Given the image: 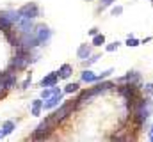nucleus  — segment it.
Listing matches in <instances>:
<instances>
[{
    "instance_id": "nucleus-1",
    "label": "nucleus",
    "mask_w": 153,
    "mask_h": 142,
    "mask_svg": "<svg viewBox=\"0 0 153 142\" xmlns=\"http://www.w3.org/2000/svg\"><path fill=\"white\" fill-rule=\"evenodd\" d=\"M75 106H76V100H73V101H66L64 105H61V108H57V110L48 117V119H50V123L55 126V124H57L59 121H62V119H64V117H66V115L75 108Z\"/></svg>"
},
{
    "instance_id": "nucleus-2",
    "label": "nucleus",
    "mask_w": 153,
    "mask_h": 142,
    "mask_svg": "<svg viewBox=\"0 0 153 142\" xmlns=\"http://www.w3.org/2000/svg\"><path fill=\"white\" fill-rule=\"evenodd\" d=\"M114 87V84L112 82H102V84H98L94 89H89V91H84L80 96H78V103H82L84 100H89V98H93V96H96V94H102V92H105V91H109V89H112Z\"/></svg>"
},
{
    "instance_id": "nucleus-3",
    "label": "nucleus",
    "mask_w": 153,
    "mask_h": 142,
    "mask_svg": "<svg viewBox=\"0 0 153 142\" xmlns=\"http://www.w3.org/2000/svg\"><path fill=\"white\" fill-rule=\"evenodd\" d=\"M18 13H20V16H23V18H30V20H32V18H36V16L39 14V9H38V5H36L34 2H29V4H25Z\"/></svg>"
},
{
    "instance_id": "nucleus-4",
    "label": "nucleus",
    "mask_w": 153,
    "mask_h": 142,
    "mask_svg": "<svg viewBox=\"0 0 153 142\" xmlns=\"http://www.w3.org/2000/svg\"><path fill=\"white\" fill-rule=\"evenodd\" d=\"M52 128H53V124L50 123V119H45L38 128H36V132H34V139H45V137L52 132Z\"/></svg>"
},
{
    "instance_id": "nucleus-5",
    "label": "nucleus",
    "mask_w": 153,
    "mask_h": 142,
    "mask_svg": "<svg viewBox=\"0 0 153 142\" xmlns=\"http://www.w3.org/2000/svg\"><path fill=\"white\" fill-rule=\"evenodd\" d=\"M14 84H16V78H14L9 71L0 73V91H2V89H11Z\"/></svg>"
},
{
    "instance_id": "nucleus-6",
    "label": "nucleus",
    "mask_w": 153,
    "mask_h": 142,
    "mask_svg": "<svg viewBox=\"0 0 153 142\" xmlns=\"http://www.w3.org/2000/svg\"><path fill=\"white\" fill-rule=\"evenodd\" d=\"M61 100H62V96H61V92H57V94H53V96L46 98V100L43 101V106H45L46 110H50V108H53V106L59 105V103H61Z\"/></svg>"
},
{
    "instance_id": "nucleus-7",
    "label": "nucleus",
    "mask_w": 153,
    "mask_h": 142,
    "mask_svg": "<svg viewBox=\"0 0 153 142\" xmlns=\"http://www.w3.org/2000/svg\"><path fill=\"white\" fill-rule=\"evenodd\" d=\"M57 80H59V73H50L41 80V87H52L57 84Z\"/></svg>"
},
{
    "instance_id": "nucleus-8",
    "label": "nucleus",
    "mask_w": 153,
    "mask_h": 142,
    "mask_svg": "<svg viewBox=\"0 0 153 142\" xmlns=\"http://www.w3.org/2000/svg\"><path fill=\"white\" fill-rule=\"evenodd\" d=\"M36 37L39 39V43L48 41V37H50V30H48V27H45V25L38 27V30H36Z\"/></svg>"
},
{
    "instance_id": "nucleus-9",
    "label": "nucleus",
    "mask_w": 153,
    "mask_h": 142,
    "mask_svg": "<svg viewBox=\"0 0 153 142\" xmlns=\"http://www.w3.org/2000/svg\"><path fill=\"white\" fill-rule=\"evenodd\" d=\"M139 78H141V75H139L137 71H130L128 75H125V76H123V80H125V82H130V84H137V82H139Z\"/></svg>"
},
{
    "instance_id": "nucleus-10",
    "label": "nucleus",
    "mask_w": 153,
    "mask_h": 142,
    "mask_svg": "<svg viewBox=\"0 0 153 142\" xmlns=\"http://www.w3.org/2000/svg\"><path fill=\"white\" fill-rule=\"evenodd\" d=\"M76 53H78V57H80V59H87V57L91 55V48H89L87 44H80V48H78V52H76Z\"/></svg>"
},
{
    "instance_id": "nucleus-11",
    "label": "nucleus",
    "mask_w": 153,
    "mask_h": 142,
    "mask_svg": "<svg viewBox=\"0 0 153 142\" xmlns=\"http://www.w3.org/2000/svg\"><path fill=\"white\" fill-rule=\"evenodd\" d=\"M11 27H13V23H11V21H9V20L2 14V16H0V30L9 32V30H11Z\"/></svg>"
},
{
    "instance_id": "nucleus-12",
    "label": "nucleus",
    "mask_w": 153,
    "mask_h": 142,
    "mask_svg": "<svg viewBox=\"0 0 153 142\" xmlns=\"http://www.w3.org/2000/svg\"><path fill=\"white\" fill-rule=\"evenodd\" d=\"M82 82H87V84H91V82H96V75L93 73V71L85 70L82 73Z\"/></svg>"
},
{
    "instance_id": "nucleus-13",
    "label": "nucleus",
    "mask_w": 153,
    "mask_h": 142,
    "mask_svg": "<svg viewBox=\"0 0 153 142\" xmlns=\"http://www.w3.org/2000/svg\"><path fill=\"white\" fill-rule=\"evenodd\" d=\"M71 66L70 64H62L61 66V70H59V78H68L70 75H71Z\"/></svg>"
},
{
    "instance_id": "nucleus-14",
    "label": "nucleus",
    "mask_w": 153,
    "mask_h": 142,
    "mask_svg": "<svg viewBox=\"0 0 153 142\" xmlns=\"http://www.w3.org/2000/svg\"><path fill=\"white\" fill-rule=\"evenodd\" d=\"M57 92H61L55 85H52V89H43V92H41V98L43 100H46V98H50V96H53V94H57Z\"/></svg>"
},
{
    "instance_id": "nucleus-15",
    "label": "nucleus",
    "mask_w": 153,
    "mask_h": 142,
    "mask_svg": "<svg viewBox=\"0 0 153 142\" xmlns=\"http://www.w3.org/2000/svg\"><path fill=\"white\" fill-rule=\"evenodd\" d=\"M13 130H14V123H13V121H5V123H4V126H2L4 135H9Z\"/></svg>"
},
{
    "instance_id": "nucleus-16",
    "label": "nucleus",
    "mask_w": 153,
    "mask_h": 142,
    "mask_svg": "<svg viewBox=\"0 0 153 142\" xmlns=\"http://www.w3.org/2000/svg\"><path fill=\"white\" fill-rule=\"evenodd\" d=\"M41 106H43V101H41V100H36V101L32 103V115H39Z\"/></svg>"
},
{
    "instance_id": "nucleus-17",
    "label": "nucleus",
    "mask_w": 153,
    "mask_h": 142,
    "mask_svg": "<svg viewBox=\"0 0 153 142\" xmlns=\"http://www.w3.org/2000/svg\"><path fill=\"white\" fill-rule=\"evenodd\" d=\"M103 43H105V36L103 34H96L93 37V44H94V46H102Z\"/></svg>"
},
{
    "instance_id": "nucleus-18",
    "label": "nucleus",
    "mask_w": 153,
    "mask_h": 142,
    "mask_svg": "<svg viewBox=\"0 0 153 142\" xmlns=\"http://www.w3.org/2000/svg\"><path fill=\"white\" fill-rule=\"evenodd\" d=\"M75 91H78V84H68L66 89H64V92H68V94H71V92H75Z\"/></svg>"
},
{
    "instance_id": "nucleus-19",
    "label": "nucleus",
    "mask_w": 153,
    "mask_h": 142,
    "mask_svg": "<svg viewBox=\"0 0 153 142\" xmlns=\"http://www.w3.org/2000/svg\"><path fill=\"white\" fill-rule=\"evenodd\" d=\"M109 75H112V70H107V71H103L102 75H96V82H98V80H103V78H107Z\"/></svg>"
},
{
    "instance_id": "nucleus-20",
    "label": "nucleus",
    "mask_w": 153,
    "mask_h": 142,
    "mask_svg": "<svg viewBox=\"0 0 153 142\" xmlns=\"http://www.w3.org/2000/svg\"><path fill=\"white\" fill-rule=\"evenodd\" d=\"M126 44H128V46H137L139 41H137L135 37H128V39H126Z\"/></svg>"
},
{
    "instance_id": "nucleus-21",
    "label": "nucleus",
    "mask_w": 153,
    "mask_h": 142,
    "mask_svg": "<svg viewBox=\"0 0 153 142\" xmlns=\"http://www.w3.org/2000/svg\"><path fill=\"white\" fill-rule=\"evenodd\" d=\"M121 13H123V7H121V5H117V7L112 9V14H114V16H119Z\"/></svg>"
},
{
    "instance_id": "nucleus-22",
    "label": "nucleus",
    "mask_w": 153,
    "mask_h": 142,
    "mask_svg": "<svg viewBox=\"0 0 153 142\" xmlns=\"http://www.w3.org/2000/svg\"><path fill=\"white\" fill-rule=\"evenodd\" d=\"M144 91H146L148 94H152V96H153V84H146V85H144Z\"/></svg>"
},
{
    "instance_id": "nucleus-23",
    "label": "nucleus",
    "mask_w": 153,
    "mask_h": 142,
    "mask_svg": "<svg viewBox=\"0 0 153 142\" xmlns=\"http://www.w3.org/2000/svg\"><path fill=\"white\" fill-rule=\"evenodd\" d=\"M117 46H119V43H112V44H109V46H107V52H114Z\"/></svg>"
},
{
    "instance_id": "nucleus-24",
    "label": "nucleus",
    "mask_w": 153,
    "mask_h": 142,
    "mask_svg": "<svg viewBox=\"0 0 153 142\" xmlns=\"http://www.w3.org/2000/svg\"><path fill=\"white\" fill-rule=\"evenodd\" d=\"M98 59H100V57H91V59H89V61H87V62H85V64H87V66H89V64H93V62H96V61H98Z\"/></svg>"
},
{
    "instance_id": "nucleus-25",
    "label": "nucleus",
    "mask_w": 153,
    "mask_h": 142,
    "mask_svg": "<svg viewBox=\"0 0 153 142\" xmlns=\"http://www.w3.org/2000/svg\"><path fill=\"white\" fill-rule=\"evenodd\" d=\"M114 0H102V7H107L109 4H112Z\"/></svg>"
},
{
    "instance_id": "nucleus-26",
    "label": "nucleus",
    "mask_w": 153,
    "mask_h": 142,
    "mask_svg": "<svg viewBox=\"0 0 153 142\" xmlns=\"http://www.w3.org/2000/svg\"><path fill=\"white\" fill-rule=\"evenodd\" d=\"M89 34H91V36H96V34H98V29H91V30H89Z\"/></svg>"
},
{
    "instance_id": "nucleus-27",
    "label": "nucleus",
    "mask_w": 153,
    "mask_h": 142,
    "mask_svg": "<svg viewBox=\"0 0 153 142\" xmlns=\"http://www.w3.org/2000/svg\"><path fill=\"white\" fill-rule=\"evenodd\" d=\"M29 84H30V78H27V80H25V82H23V89H25V87H27V85H29Z\"/></svg>"
},
{
    "instance_id": "nucleus-28",
    "label": "nucleus",
    "mask_w": 153,
    "mask_h": 142,
    "mask_svg": "<svg viewBox=\"0 0 153 142\" xmlns=\"http://www.w3.org/2000/svg\"><path fill=\"white\" fill-rule=\"evenodd\" d=\"M150 141H153V128L150 130Z\"/></svg>"
},
{
    "instance_id": "nucleus-29",
    "label": "nucleus",
    "mask_w": 153,
    "mask_h": 142,
    "mask_svg": "<svg viewBox=\"0 0 153 142\" xmlns=\"http://www.w3.org/2000/svg\"><path fill=\"white\" fill-rule=\"evenodd\" d=\"M2 137H4V132H2V130H0V139H2Z\"/></svg>"
}]
</instances>
